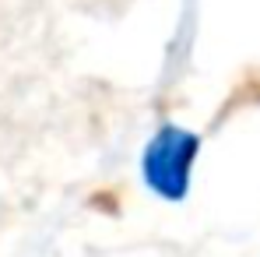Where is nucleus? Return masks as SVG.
Masks as SVG:
<instances>
[{"label": "nucleus", "mask_w": 260, "mask_h": 257, "mask_svg": "<svg viewBox=\"0 0 260 257\" xmlns=\"http://www.w3.org/2000/svg\"><path fill=\"white\" fill-rule=\"evenodd\" d=\"M201 155V134L179 124H162L141 152V180L162 201H183L193 183V162Z\"/></svg>", "instance_id": "f257e3e1"}]
</instances>
